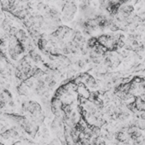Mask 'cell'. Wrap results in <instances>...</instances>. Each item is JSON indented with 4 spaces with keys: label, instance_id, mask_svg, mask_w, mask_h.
<instances>
[{
    "label": "cell",
    "instance_id": "7",
    "mask_svg": "<svg viewBox=\"0 0 145 145\" xmlns=\"http://www.w3.org/2000/svg\"><path fill=\"white\" fill-rule=\"evenodd\" d=\"M139 113H140V119L145 120V111H141L139 112Z\"/></svg>",
    "mask_w": 145,
    "mask_h": 145
},
{
    "label": "cell",
    "instance_id": "8",
    "mask_svg": "<svg viewBox=\"0 0 145 145\" xmlns=\"http://www.w3.org/2000/svg\"><path fill=\"white\" fill-rule=\"evenodd\" d=\"M84 61H85V63H86V64L90 63V62H91V60L90 59L89 57H88V58H85V59H84Z\"/></svg>",
    "mask_w": 145,
    "mask_h": 145
},
{
    "label": "cell",
    "instance_id": "3",
    "mask_svg": "<svg viewBox=\"0 0 145 145\" xmlns=\"http://www.w3.org/2000/svg\"><path fill=\"white\" fill-rule=\"evenodd\" d=\"M75 64H76V66L78 67L79 69H83V68H85V64L86 63L85 62L84 60H78V61L75 62Z\"/></svg>",
    "mask_w": 145,
    "mask_h": 145
},
{
    "label": "cell",
    "instance_id": "5",
    "mask_svg": "<svg viewBox=\"0 0 145 145\" xmlns=\"http://www.w3.org/2000/svg\"><path fill=\"white\" fill-rule=\"evenodd\" d=\"M17 32H18V29H17L16 27H12L10 28V31H9V36H15L17 33Z\"/></svg>",
    "mask_w": 145,
    "mask_h": 145
},
{
    "label": "cell",
    "instance_id": "1",
    "mask_svg": "<svg viewBox=\"0 0 145 145\" xmlns=\"http://www.w3.org/2000/svg\"><path fill=\"white\" fill-rule=\"evenodd\" d=\"M85 84L89 86L90 88H96V79H94V77L89 76L87 77V79H85Z\"/></svg>",
    "mask_w": 145,
    "mask_h": 145
},
{
    "label": "cell",
    "instance_id": "6",
    "mask_svg": "<svg viewBox=\"0 0 145 145\" xmlns=\"http://www.w3.org/2000/svg\"><path fill=\"white\" fill-rule=\"evenodd\" d=\"M55 85H56V81H55V79H53V80H51L49 84H47V86H48V89H50V90H51V89H53V88L55 86Z\"/></svg>",
    "mask_w": 145,
    "mask_h": 145
},
{
    "label": "cell",
    "instance_id": "2",
    "mask_svg": "<svg viewBox=\"0 0 145 145\" xmlns=\"http://www.w3.org/2000/svg\"><path fill=\"white\" fill-rule=\"evenodd\" d=\"M24 85L27 86V87L28 88H32V86L34 85V82H33V79H32V78H29V79H27V80L24 81Z\"/></svg>",
    "mask_w": 145,
    "mask_h": 145
},
{
    "label": "cell",
    "instance_id": "4",
    "mask_svg": "<svg viewBox=\"0 0 145 145\" xmlns=\"http://www.w3.org/2000/svg\"><path fill=\"white\" fill-rule=\"evenodd\" d=\"M137 128L141 131H145V120L139 119L138 123H137Z\"/></svg>",
    "mask_w": 145,
    "mask_h": 145
}]
</instances>
